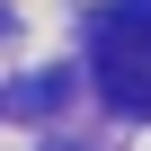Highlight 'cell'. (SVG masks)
<instances>
[{"label": "cell", "instance_id": "obj_1", "mask_svg": "<svg viewBox=\"0 0 151 151\" xmlns=\"http://www.w3.org/2000/svg\"><path fill=\"white\" fill-rule=\"evenodd\" d=\"M89 71L116 116H151V0H116L89 27Z\"/></svg>", "mask_w": 151, "mask_h": 151}]
</instances>
